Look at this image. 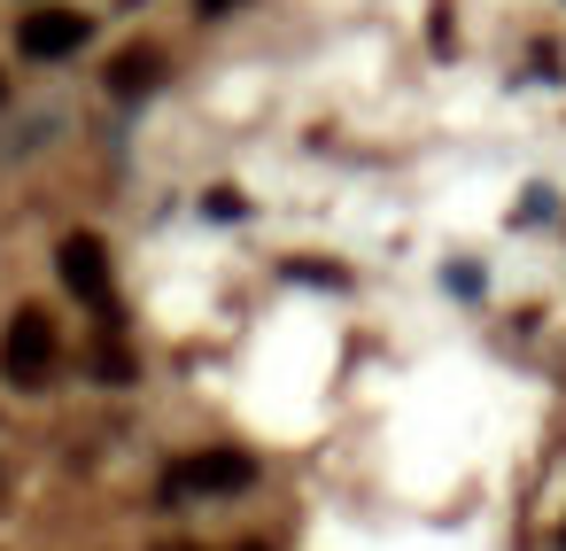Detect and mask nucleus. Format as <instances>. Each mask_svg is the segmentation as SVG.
<instances>
[{
    "label": "nucleus",
    "instance_id": "f257e3e1",
    "mask_svg": "<svg viewBox=\"0 0 566 551\" xmlns=\"http://www.w3.org/2000/svg\"><path fill=\"white\" fill-rule=\"evenodd\" d=\"M48 365H55V326L48 311H17L9 334H0V373L17 388H48Z\"/></svg>",
    "mask_w": 566,
    "mask_h": 551
},
{
    "label": "nucleus",
    "instance_id": "f03ea898",
    "mask_svg": "<svg viewBox=\"0 0 566 551\" xmlns=\"http://www.w3.org/2000/svg\"><path fill=\"white\" fill-rule=\"evenodd\" d=\"M55 272H63V288H71L78 303H94V311H117L109 257H102V241H94V233H71V241L55 249Z\"/></svg>",
    "mask_w": 566,
    "mask_h": 551
},
{
    "label": "nucleus",
    "instance_id": "7ed1b4c3",
    "mask_svg": "<svg viewBox=\"0 0 566 551\" xmlns=\"http://www.w3.org/2000/svg\"><path fill=\"white\" fill-rule=\"evenodd\" d=\"M249 481H256V458H249V450H202L195 466H179V474L164 481V497H187V489L233 497V489H249Z\"/></svg>",
    "mask_w": 566,
    "mask_h": 551
},
{
    "label": "nucleus",
    "instance_id": "20e7f679",
    "mask_svg": "<svg viewBox=\"0 0 566 551\" xmlns=\"http://www.w3.org/2000/svg\"><path fill=\"white\" fill-rule=\"evenodd\" d=\"M17 48H24V55H40V63L78 55V48H86V17H78V9H32V17H24V32H17Z\"/></svg>",
    "mask_w": 566,
    "mask_h": 551
},
{
    "label": "nucleus",
    "instance_id": "39448f33",
    "mask_svg": "<svg viewBox=\"0 0 566 551\" xmlns=\"http://www.w3.org/2000/svg\"><path fill=\"white\" fill-rule=\"evenodd\" d=\"M156 86H164V63H156V55H117V63H109V94H117V102H140V94H156Z\"/></svg>",
    "mask_w": 566,
    "mask_h": 551
},
{
    "label": "nucleus",
    "instance_id": "423d86ee",
    "mask_svg": "<svg viewBox=\"0 0 566 551\" xmlns=\"http://www.w3.org/2000/svg\"><path fill=\"white\" fill-rule=\"evenodd\" d=\"M287 280H311V288H342L349 272H342V264H311V257H295V264H287Z\"/></svg>",
    "mask_w": 566,
    "mask_h": 551
},
{
    "label": "nucleus",
    "instance_id": "0eeeda50",
    "mask_svg": "<svg viewBox=\"0 0 566 551\" xmlns=\"http://www.w3.org/2000/svg\"><path fill=\"white\" fill-rule=\"evenodd\" d=\"M427 40L450 55V40H458V24H450V0H434V17H427Z\"/></svg>",
    "mask_w": 566,
    "mask_h": 551
},
{
    "label": "nucleus",
    "instance_id": "6e6552de",
    "mask_svg": "<svg viewBox=\"0 0 566 551\" xmlns=\"http://www.w3.org/2000/svg\"><path fill=\"white\" fill-rule=\"evenodd\" d=\"M202 210H210V218H241V210H249V202H241V195H233V187H210V195H202Z\"/></svg>",
    "mask_w": 566,
    "mask_h": 551
},
{
    "label": "nucleus",
    "instance_id": "1a4fd4ad",
    "mask_svg": "<svg viewBox=\"0 0 566 551\" xmlns=\"http://www.w3.org/2000/svg\"><path fill=\"white\" fill-rule=\"evenodd\" d=\"M195 9H202V17H233V9H241V0H195Z\"/></svg>",
    "mask_w": 566,
    "mask_h": 551
},
{
    "label": "nucleus",
    "instance_id": "9d476101",
    "mask_svg": "<svg viewBox=\"0 0 566 551\" xmlns=\"http://www.w3.org/2000/svg\"><path fill=\"white\" fill-rule=\"evenodd\" d=\"M164 551H187V543H164Z\"/></svg>",
    "mask_w": 566,
    "mask_h": 551
},
{
    "label": "nucleus",
    "instance_id": "9b49d317",
    "mask_svg": "<svg viewBox=\"0 0 566 551\" xmlns=\"http://www.w3.org/2000/svg\"><path fill=\"white\" fill-rule=\"evenodd\" d=\"M241 551H264V543H241Z\"/></svg>",
    "mask_w": 566,
    "mask_h": 551
},
{
    "label": "nucleus",
    "instance_id": "f8f14e48",
    "mask_svg": "<svg viewBox=\"0 0 566 551\" xmlns=\"http://www.w3.org/2000/svg\"><path fill=\"white\" fill-rule=\"evenodd\" d=\"M558 543H566V536H558Z\"/></svg>",
    "mask_w": 566,
    "mask_h": 551
}]
</instances>
